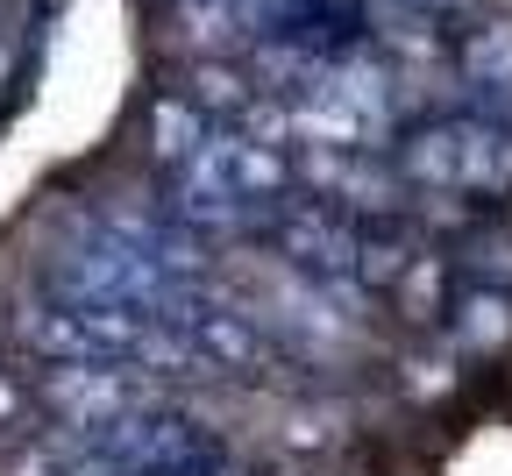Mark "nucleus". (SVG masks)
Returning <instances> with one entry per match:
<instances>
[{"label":"nucleus","instance_id":"6","mask_svg":"<svg viewBox=\"0 0 512 476\" xmlns=\"http://www.w3.org/2000/svg\"><path fill=\"white\" fill-rule=\"evenodd\" d=\"M399 306H406V320H420V327L448 313V256H434V249H413L406 278H399Z\"/></svg>","mask_w":512,"mask_h":476},{"label":"nucleus","instance_id":"8","mask_svg":"<svg viewBox=\"0 0 512 476\" xmlns=\"http://www.w3.org/2000/svg\"><path fill=\"white\" fill-rule=\"evenodd\" d=\"M406 207H413L420 228H434V235H470V228H477L463 192H420V199H406Z\"/></svg>","mask_w":512,"mask_h":476},{"label":"nucleus","instance_id":"3","mask_svg":"<svg viewBox=\"0 0 512 476\" xmlns=\"http://www.w3.org/2000/svg\"><path fill=\"white\" fill-rule=\"evenodd\" d=\"M505 342H512V292L470 285L448 299V349L456 356H498Z\"/></svg>","mask_w":512,"mask_h":476},{"label":"nucleus","instance_id":"1","mask_svg":"<svg viewBox=\"0 0 512 476\" xmlns=\"http://www.w3.org/2000/svg\"><path fill=\"white\" fill-rule=\"evenodd\" d=\"M441 128H448V150H456L463 192H512V128L505 121L456 107V114H441Z\"/></svg>","mask_w":512,"mask_h":476},{"label":"nucleus","instance_id":"10","mask_svg":"<svg viewBox=\"0 0 512 476\" xmlns=\"http://www.w3.org/2000/svg\"><path fill=\"white\" fill-rule=\"evenodd\" d=\"M427 15H463V8H477V0H420Z\"/></svg>","mask_w":512,"mask_h":476},{"label":"nucleus","instance_id":"4","mask_svg":"<svg viewBox=\"0 0 512 476\" xmlns=\"http://www.w3.org/2000/svg\"><path fill=\"white\" fill-rule=\"evenodd\" d=\"M456 64H463L470 86H505V93H512V22H505V15H498V22H477Z\"/></svg>","mask_w":512,"mask_h":476},{"label":"nucleus","instance_id":"9","mask_svg":"<svg viewBox=\"0 0 512 476\" xmlns=\"http://www.w3.org/2000/svg\"><path fill=\"white\" fill-rule=\"evenodd\" d=\"M413 370H420V377H413V391H420V398H441L448 384H456V370H448L441 356H427V363H413Z\"/></svg>","mask_w":512,"mask_h":476},{"label":"nucleus","instance_id":"7","mask_svg":"<svg viewBox=\"0 0 512 476\" xmlns=\"http://www.w3.org/2000/svg\"><path fill=\"white\" fill-rule=\"evenodd\" d=\"M406 263H413V242H399V235H363V242H356V285H363V292H370V285H399Z\"/></svg>","mask_w":512,"mask_h":476},{"label":"nucleus","instance_id":"5","mask_svg":"<svg viewBox=\"0 0 512 476\" xmlns=\"http://www.w3.org/2000/svg\"><path fill=\"white\" fill-rule=\"evenodd\" d=\"M456 263H463V278H470V285H498V292H512V221H498V228H470L463 249H456Z\"/></svg>","mask_w":512,"mask_h":476},{"label":"nucleus","instance_id":"2","mask_svg":"<svg viewBox=\"0 0 512 476\" xmlns=\"http://www.w3.org/2000/svg\"><path fill=\"white\" fill-rule=\"evenodd\" d=\"M356 228L328 207H299L285 214V256H299L306 270H320V278H356Z\"/></svg>","mask_w":512,"mask_h":476}]
</instances>
